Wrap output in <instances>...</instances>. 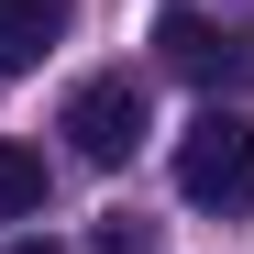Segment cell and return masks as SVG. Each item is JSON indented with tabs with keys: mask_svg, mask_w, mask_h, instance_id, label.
<instances>
[{
	"mask_svg": "<svg viewBox=\"0 0 254 254\" xmlns=\"http://www.w3.org/2000/svg\"><path fill=\"white\" fill-rule=\"evenodd\" d=\"M155 45H166V66H177V77H199V89H221V77H243V56H232V33H210V22L188 11V0L166 11V33H155Z\"/></svg>",
	"mask_w": 254,
	"mask_h": 254,
	"instance_id": "277c9868",
	"label": "cell"
},
{
	"mask_svg": "<svg viewBox=\"0 0 254 254\" xmlns=\"http://www.w3.org/2000/svg\"><path fill=\"white\" fill-rule=\"evenodd\" d=\"M66 22H77V0H0V77L45 66L66 45Z\"/></svg>",
	"mask_w": 254,
	"mask_h": 254,
	"instance_id": "3957f363",
	"label": "cell"
},
{
	"mask_svg": "<svg viewBox=\"0 0 254 254\" xmlns=\"http://www.w3.org/2000/svg\"><path fill=\"white\" fill-rule=\"evenodd\" d=\"M177 199L210 210V221H232V210H254V122L210 100L188 133H177Z\"/></svg>",
	"mask_w": 254,
	"mask_h": 254,
	"instance_id": "6da1fadb",
	"label": "cell"
},
{
	"mask_svg": "<svg viewBox=\"0 0 254 254\" xmlns=\"http://www.w3.org/2000/svg\"><path fill=\"white\" fill-rule=\"evenodd\" d=\"M33 210H45V155L0 144V221H33Z\"/></svg>",
	"mask_w": 254,
	"mask_h": 254,
	"instance_id": "5b68a950",
	"label": "cell"
},
{
	"mask_svg": "<svg viewBox=\"0 0 254 254\" xmlns=\"http://www.w3.org/2000/svg\"><path fill=\"white\" fill-rule=\"evenodd\" d=\"M100 254H155V243H144L133 221H111V232H100Z\"/></svg>",
	"mask_w": 254,
	"mask_h": 254,
	"instance_id": "8992f818",
	"label": "cell"
},
{
	"mask_svg": "<svg viewBox=\"0 0 254 254\" xmlns=\"http://www.w3.org/2000/svg\"><path fill=\"white\" fill-rule=\"evenodd\" d=\"M11 254H56V232H22V243H11Z\"/></svg>",
	"mask_w": 254,
	"mask_h": 254,
	"instance_id": "52a82bcc",
	"label": "cell"
},
{
	"mask_svg": "<svg viewBox=\"0 0 254 254\" xmlns=\"http://www.w3.org/2000/svg\"><path fill=\"white\" fill-rule=\"evenodd\" d=\"M66 144H77V166H133V144H144V77L133 66L89 77L66 100Z\"/></svg>",
	"mask_w": 254,
	"mask_h": 254,
	"instance_id": "7a4b0ae2",
	"label": "cell"
}]
</instances>
